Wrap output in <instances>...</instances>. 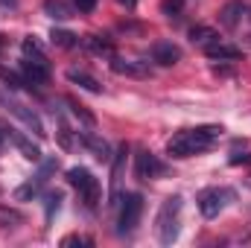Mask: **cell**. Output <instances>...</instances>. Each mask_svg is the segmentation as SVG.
<instances>
[{"mask_svg": "<svg viewBox=\"0 0 251 248\" xmlns=\"http://www.w3.org/2000/svg\"><path fill=\"white\" fill-rule=\"evenodd\" d=\"M79 140H82V146H85L94 158H100V161H111V158H114V155H111V146H108L100 134H94V131H82Z\"/></svg>", "mask_w": 251, "mask_h": 248, "instance_id": "obj_13", "label": "cell"}, {"mask_svg": "<svg viewBox=\"0 0 251 248\" xmlns=\"http://www.w3.org/2000/svg\"><path fill=\"white\" fill-rule=\"evenodd\" d=\"M44 9H47V15H50V18H59V21L70 18V9L64 6L62 0H47V3H44Z\"/></svg>", "mask_w": 251, "mask_h": 248, "instance_id": "obj_23", "label": "cell"}, {"mask_svg": "<svg viewBox=\"0 0 251 248\" xmlns=\"http://www.w3.org/2000/svg\"><path fill=\"white\" fill-rule=\"evenodd\" d=\"M111 70L117 76H131V79H149V64L123 59V56H111Z\"/></svg>", "mask_w": 251, "mask_h": 248, "instance_id": "obj_10", "label": "cell"}, {"mask_svg": "<svg viewBox=\"0 0 251 248\" xmlns=\"http://www.w3.org/2000/svg\"><path fill=\"white\" fill-rule=\"evenodd\" d=\"M56 167H59V161H56V158H50V161L41 167V173H38L32 181H26V184H21L18 190H15V201H32V198L41 193V187H44V181H47V175H50Z\"/></svg>", "mask_w": 251, "mask_h": 248, "instance_id": "obj_8", "label": "cell"}, {"mask_svg": "<svg viewBox=\"0 0 251 248\" xmlns=\"http://www.w3.org/2000/svg\"><path fill=\"white\" fill-rule=\"evenodd\" d=\"M64 105L70 108V114H73V117H76L79 123L85 125V128H94V125H97V117H94V114H91V111H88V108H85L82 102H76L73 97H67V99H64Z\"/></svg>", "mask_w": 251, "mask_h": 248, "instance_id": "obj_18", "label": "cell"}, {"mask_svg": "<svg viewBox=\"0 0 251 248\" xmlns=\"http://www.w3.org/2000/svg\"><path fill=\"white\" fill-rule=\"evenodd\" d=\"M249 15H251V9H249Z\"/></svg>", "mask_w": 251, "mask_h": 248, "instance_id": "obj_36", "label": "cell"}, {"mask_svg": "<svg viewBox=\"0 0 251 248\" xmlns=\"http://www.w3.org/2000/svg\"><path fill=\"white\" fill-rule=\"evenodd\" d=\"M181 207H184V198L181 196H170L158 216H155V231H158V243L161 246H173L178 240V231H181Z\"/></svg>", "mask_w": 251, "mask_h": 248, "instance_id": "obj_2", "label": "cell"}, {"mask_svg": "<svg viewBox=\"0 0 251 248\" xmlns=\"http://www.w3.org/2000/svg\"><path fill=\"white\" fill-rule=\"evenodd\" d=\"M126 164V146L117 152V158H111V198H117V187H120V175H123Z\"/></svg>", "mask_w": 251, "mask_h": 248, "instance_id": "obj_21", "label": "cell"}, {"mask_svg": "<svg viewBox=\"0 0 251 248\" xmlns=\"http://www.w3.org/2000/svg\"><path fill=\"white\" fill-rule=\"evenodd\" d=\"M3 44H6V41H3V35H0V50H3Z\"/></svg>", "mask_w": 251, "mask_h": 248, "instance_id": "obj_34", "label": "cell"}, {"mask_svg": "<svg viewBox=\"0 0 251 248\" xmlns=\"http://www.w3.org/2000/svg\"><path fill=\"white\" fill-rule=\"evenodd\" d=\"M243 15H246L243 0H231V3H225V6L219 9V24H222L225 29H237V24L243 21Z\"/></svg>", "mask_w": 251, "mask_h": 248, "instance_id": "obj_14", "label": "cell"}, {"mask_svg": "<svg viewBox=\"0 0 251 248\" xmlns=\"http://www.w3.org/2000/svg\"><path fill=\"white\" fill-rule=\"evenodd\" d=\"M204 53H207V59H213V62H237V59L243 56L240 47H234V44H228V41H219V38H216L213 44H207Z\"/></svg>", "mask_w": 251, "mask_h": 248, "instance_id": "obj_12", "label": "cell"}, {"mask_svg": "<svg viewBox=\"0 0 251 248\" xmlns=\"http://www.w3.org/2000/svg\"><path fill=\"white\" fill-rule=\"evenodd\" d=\"M82 44H85L91 53H97V56H105V59H111V56H114V44H111L105 35H85V38H82Z\"/></svg>", "mask_w": 251, "mask_h": 248, "instance_id": "obj_17", "label": "cell"}, {"mask_svg": "<svg viewBox=\"0 0 251 248\" xmlns=\"http://www.w3.org/2000/svg\"><path fill=\"white\" fill-rule=\"evenodd\" d=\"M0 222H6V225H9V222H15V225H18V222H24V216H21L18 210H9V207H0Z\"/></svg>", "mask_w": 251, "mask_h": 248, "instance_id": "obj_27", "label": "cell"}, {"mask_svg": "<svg viewBox=\"0 0 251 248\" xmlns=\"http://www.w3.org/2000/svg\"><path fill=\"white\" fill-rule=\"evenodd\" d=\"M50 41L56 44V47H62V50H73V47H79V35L76 32H67V29H50Z\"/></svg>", "mask_w": 251, "mask_h": 248, "instance_id": "obj_20", "label": "cell"}, {"mask_svg": "<svg viewBox=\"0 0 251 248\" xmlns=\"http://www.w3.org/2000/svg\"><path fill=\"white\" fill-rule=\"evenodd\" d=\"M164 173H167V167H164V161H158V155H152V152H146V149H140V152L134 155V175H137V178L149 181V178H158V175H164Z\"/></svg>", "mask_w": 251, "mask_h": 248, "instance_id": "obj_7", "label": "cell"}, {"mask_svg": "<svg viewBox=\"0 0 251 248\" xmlns=\"http://www.w3.org/2000/svg\"><path fill=\"white\" fill-rule=\"evenodd\" d=\"M6 137L21 149V155H24L26 161H41V149H38L26 134H21V131H15V128H6Z\"/></svg>", "mask_w": 251, "mask_h": 248, "instance_id": "obj_15", "label": "cell"}, {"mask_svg": "<svg viewBox=\"0 0 251 248\" xmlns=\"http://www.w3.org/2000/svg\"><path fill=\"white\" fill-rule=\"evenodd\" d=\"M44 207H47V222H50L53 213H59V207H62V193H47L44 196Z\"/></svg>", "mask_w": 251, "mask_h": 248, "instance_id": "obj_24", "label": "cell"}, {"mask_svg": "<svg viewBox=\"0 0 251 248\" xmlns=\"http://www.w3.org/2000/svg\"><path fill=\"white\" fill-rule=\"evenodd\" d=\"M21 50H24V59H47L44 56V47H41V41L35 38V35H26L24 41H21Z\"/></svg>", "mask_w": 251, "mask_h": 248, "instance_id": "obj_22", "label": "cell"}, {"mask_svg": "<svg viewBox=\"0 0 251 248\" xmlns=\"http://www.w3.org/2000/svg\"><path fill=\"white\" fill-rule=\"evenodd\" d=\"M3 6H18V0H0Z\"/></svg>", "mask_w": 251, "mask_h": 248, "instance_id": "obj_32", "label": "cell"}, {"mask_svg": "<svg viewBox=\"0 0 251 248\" xmlns=\"http://www.w3.org/2000/svg\"><path fill=\"white\" fill-rule=\"evenodd\" d=\"M73 3H76L79 12H94L97 9V0H73Z\"/></svg>", "mask_w": 251, "mask_h": 248, "instance_id": "obj_29", "label": "cell"}, {"mask_svg": "<svg viewBox=\"0 0 251 248\" xmlns=\"http://www.w3.org/2000/svg\"><path fill=\"white\" fill-rule=\"evenodd\" d=\"M21 76H24V82L26 85H47L50 82V62L47 59H24L21 62Z\"/></svg>", "mask_w": 251, "mask_h": 248, "instance_id": "obj_9", "label": "cell"}, {"mask_svg": "<svg viewBox=\"0 0 251 248\" xmlns=\"http://www.w3.org/2000/svg\"><path fill=\"white\" fill-rule=\"evenodd\" d=\"M67 82H73V85H79L82 91H91V94H102V85H100V79L97 76H91L88 70H67Z\"/></svg>", "mask_w": 251, "mask_h": 248, "instance_id": "obj_16", "label": "cell"}, {"mask_svg": "<svg viewBox=\"0 0 251 248\" xmlns=\"http://www.w3.org/2000/svg\"><path fill=\"white\" fill-rule=\"evenodd\" d=\"M0 102L6 105V111H9V114H15V117L26 125V128H32V134H38V137H44V134H47V131H44V123H41V117H38L32 108H26V105H24V102H18V99H9V97H3Z\"/></svg>", "mask_w": 251, "mask_h": 248, "instance_id": "obj_6", "label": "cell"}, {"mask_svg": "<svg viewBox=\"0 0 251 248\" xmlns=\"http://www.w3.org/2000/svg\"><path fill=\"white\" fill-rule=\"evenodd\" d=\"M231 164H251V152H243V155H231Z\"/></svg>", "mask_w": 251, "mask_h": 248, "instance_id": "obj_30", "label": "cell"}, {"mask_svg": "<svg viewBox=\"0 0 251 248\" xmlns=\"http://www.w3.org/2000/svg\"><path fill=\"white\" fill-rule=\"evenodd\" d=\"M3 140H6V128L0 125V146H3Z\"/></svg>", "mask_w": 251, "mask_h": 248, "instance_id": "obj_33", "label": "cell"}, {"mask_svg": "<svg viewBox=\"0 0 251 248\" xmlns=\"http://www.w3.org/2000/svg\"><path fill=\"white\" fill-rule=\"evenodd\" d=\"M117 3H120L123 9H134V6H137V0H117Z\"/></svg>", "mask_w": 251, "mask_h": 248, "instance_id": "obj_31", "label": "cell"}, {"mask_svg": "<svg viewBox=\"0 0 251 248\" xmlns=\"http://www.w3.org/2000/svg\"><path fill=\"white\" fill-rule=\"evenodd\" d=\"M0 79H3V82H6V88H12V91H15V88H21V85H26V82H24V76H15V73H9V70H3V67H0Z\"/></svg>", "mask_w": 251, "mask_h": 248, "instance_id": "obj_25", "label": "cell"}, {"mask_svg": "<svg viewBox=\"0 0 251 248\" xmlns=\"http://www.w3.org/2000/svg\"><path fill=\"white\" fill-rule=\"evenodd\" d=\"M62 246H91V240L88 237H64Z\"/></svg>", "mask_w": 251, "mask_h": 248, "instance_id": "obj_28", "label": "cell"}, {"mask_svg": "<svg viewBox=\"0 0 251 248\" xmlns=\"http://www.w3.org/2000/svg\"><path fill=\"white\" fill-rule=\"evenodd\" d=\"M234 198H237V196H234V190H228V187H204V190L196 196V204H199V213H201L204 219H216Z\"/></svg>", "mask_w": 251, "mask_h": 248, "instance_id": "obj_4", "label": "cell"}, {"mask_svg": "<svg viewBox=\"0 0 251 248\" xmlns=\"http://www.w3.org/2000/svg\"><path fill=\"white\" fill-rule=\"evenodd\" d=\"M249 187H251V178H249Z\"/></svg>", "mask_w": 251, "mask_h": 248, "instance_id": "obj_35", "label": "cell"}, {"mask_svg": "<svg viewBox=\"0 0 251 248\" xmlns=\"http://www.w3.org/2000/svg\"><path fill=\"white\" fill-rule=\"evenodd\" d=\"M140 216H143V196L140 193H126L123 201H120V213H117V234L120 237L131 234L140 225Z\"/></svg>", "mask_w": 251, "mask_h": 248, "instance_id": "obj_5", "label": "cell"}, {"mask_svg": "<svg viewBox=\"0 0 251 248\" xmlns=\"http://www.w3.org/2000/svg\"><path fill=\"white\" fill-rule=\"evenodd\" d=\"M152 62L161 64V67H173V64L181 62V47L173 41H155L152 44Z\"/></svg>", "mask_w": 251, "mask_h": 248, "instance_id": "obj_11", "label": "cell"}, {"mask_svg": "<svg viewBox=\"0 0 251 248\" xmlns=\"http://www.w3.org/2000/svg\"><path fill=\"white\" fill-rule=\"evenodd\" d=\"M216 38H219V32H216V29H210V26H201V24H199V26H193V29H190V41H193V44H199L201 50H204L207 44H213Z\"/></svg>", "mask_w": 251, "mask_h": 248, "instance_id": "obj_19", "label": "cell"}, {"mask_svg": "<svg viewBox=\"0 0 251 248\" xmlns=\"http://www.w3.org/2000/svg\"><path fill=\"white\" fill-rule=\"evenodd\" d=\"M161 9H164L167 18H178V12H181V0H164Z\"/></svg>", "mask_w": 251, "mask_h": 248, "instance_id": "obj_26", "label": "cell"}, {"mask_svg": "<svg viewBox=\"0 0 251 248\" xmlns=\"http://www.w3.org/2000/svg\"><path fill=\"white\" fill-rule=\"evenodd\" d=\"M222 137V125H196V128H181L167 140V155L170 158H193L207 152L216 140Z\"/></svg>", "mask_w": 251, "mask_h": 248, "instance_id": "obj_1", "label": "cell"}, {"mask_svg": "<svg viewBox=\"0 0 251 248\" xmlns=\"http://www.w3.org/2000/svg\"><path fill=\"white\" fill-rule=\"evenodd\" d=\"M64 178H67V184L79 193V198L85 201L88 210H94V207L100 204V181L94 178L91 170H85V167H70V170L64 173Z\"/></svg>", "mask_w": 251, "mask_h": 248, "instance_id": "obj_3", "label": "cell"}]
</instances>
